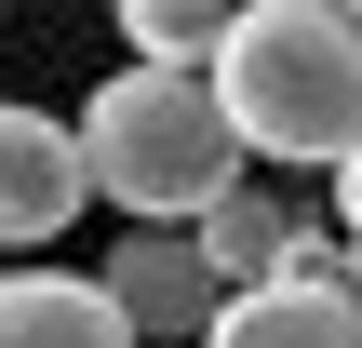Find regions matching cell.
<instances>
[{"label": "cell", "instance_id": "obj_1", "mask_svg": "<svg viewBox=\"0 0 362 348\" xmlns=\"http://www.w3.org/2000/svg\"><path fill=\"white\" fill-rule=\"evenodd\" d=\"M202 80H215L242 161L336 174L362 148V13H336V0H242Z\"/></svg>", "mask_w": 362, "mask_h": 348}, {"label": "cell", "instance_id": "obj_2", "mask_svg": "<svg viewBox=\"0 0 362 348\" xmlns=\"http://www.w3.org/2000/svg\"><path fill=\"white\" fill-rule=\"evenodd\" d=\"M81 161L94 201H121L134 228H202L215 201H242V134L202 67H121L81 107Z\"/></svg>", "mask_w": 362, "mask_h": 348}, {"label": "cell", "instance_id": "obj_3", "mask_svg": "<svg viewBox=\"0 0 362 348\" xmlns=\"http://www.w3.org/2000/svg\"><path fill=\"white\" fill-rule=\"evenodd\" d=\"M81 201H94L81 121L0 107V255H40V241H67V215H81Z\"/></svg>", "mask_w": 362, "mask_h": 348}, {"label": "cell", "instance_id": "obj_4", "mask_svg": "<svg viewBox=\"0 0 362 348\" xmlns=\"http://www.w3.org/2000/svg\"><path fill=\"white\" fill-rule=\"evenodd\" d=\"M94 282H107V308H121V322H134V348H148V335H188V348H202V322H215V308H228V295H215V268H202V241H188V228H134V241H121V255H107V268H94Z\"/></svg>", "mask_w": 362, "mask_h": 348}, {"label": "cell", "instance_id": "obj_5", "mask_svg": "<svg viewBox=\"0 0 362 348\" xmlns=\"http://www.w3.org/2000/svg\"><path fill=\"white\" fill-rule=\"evenodd\" d=\"M202 348H362V295L349 282H255L202 322Z\"/></svg>", "mask_w": 362, "mask_h": 348}, {"label": "cell", "instance_id": "obj_6", "mask_svg": "<svg viewBox=\"0 0 362 348\" xmlns=\"http://www.w3.org/2000/svg\"><path fill=\"white\" fill-rule=\"evenodd\" d=\"M0 348H134V322L81 268H0Z\"/></svg>", "mask_w": 362, "mask_h": 348}, {"label": "cell", "instance_id": "obj_7", "mask_svg": "<svg viewBox=\"0 0 362 348\" xmlns=\"http://www.w3.org/2000/svg\"><path fill=\"white\" fill-rule=\"evenodd\" d=\"M188 241H202L215 295H255V282H296V241H309V228H296L282 201H255V188H242V201H215V215H202Z\"/></svg>", "mask_w": 362, "mask_h": 348}, {"label": "cell", "instance_id": "obj_8", "mask_svg": "<svg viewBox=\"0 0 362 348\" xmlns=\"http://www.w3.org/2000/svg\"><path fill=\"white\" fill-rule=\"evenodd\" d=\"M121 40H134V67H215L228 0H134V13H121Z\"/></svg>", "mask_w": 362, "mask_h": 348}, {"label": "cell", "instance_id": "obj_9", "mask_svg": "<svg viewBox=\"0 0 362 348\" xmlns=\"http://www.w3.org/2000/svg\"><path fill=\"white\" fill-rule=\"evenodd\" d=\"M336 241H349V255H362V148H349V161H336Z\"/></svg>", "mask_w": 362, "mask_h": 348}]
</instances>
